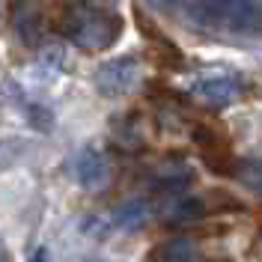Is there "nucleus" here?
<instances>
[{
	"mask_svg": "<svg viewBox=\"0 0 262 262\" xmlns=\"http://www.w3.org/2000/svg\"><path fill=\"white\" fill-rule=\"evenodd\" d=\"M194 137H196V143H200L203 161L209 164L214 173H224V176H227V173H232V152H229V143L221 137V134L200 128Z\"/></svg>",
	"mask_w": 262,
	"mask_h": 262,
	"instance_id": "1",
	"label": "nucleus"
},
{
	"mask_svg": "<svg viewBox=\"0 0 262 262\" xmlns=\"http://www.w3.org/2000/svg\"><path fill=\"white\" fill-rule=\"evenodd\" d=\"M152 262H196L200 259V250L191 238H170L158 245L152 253H149Z\"/></svg>",
	"mask_w": 262,
	"mask_h": 262,
	"instance_id": "2",
	"label": "nucleus"
},
{
	"mask_svg": "<svg viewBox=\"0 0 262 262\" xmlns=\"http://www.w3.org/2000/svg\"><path fill=\"white\" fill-rule=\"evenodd\" d=\"M206 203L203 200H185V203H179L176 209H173V221L176 224H196V221H203L206 217Z\"/></svg>",
	"mask_w": 262,
	"mask_h": 262,
	"instance_id": "3",
	"label": "nucleus"
},
{
	"mask_svg": "<svg viewBox=\"0 0 262 262\" xmlns=\"http://www.w3.org/2000/svg\"><path fill=\"white\" fill-rule=\"evenodd\" d=\"M30 262H51V253L45 250V247H39V250L33 253V259H30Z\"/></svg>",
	"mask_w": 262,
	"mask_h": 262,
	"instance_id": "4",
	"label": "nucleus"
},
{
	"mask_svg": "<svg viewBox=\"0 0 262 262\" xmlns=\"http://www.w3.org/2000/svg\"><path fill=\"white\" fill-rule=\"evenodd\" d=\"M3 262H9V256H3Z\"/></svg>",
	"mask_w": 262,
	"mask_h": 262,
	"instance_id": "5",
	"label": "nucleus"
}]
</instances>
